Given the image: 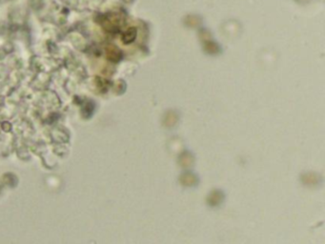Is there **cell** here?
Here are the masks:
<instances>
[{"label":"cell","mask_w":325,"mask_h":244,"mask_svg":"<svg viewBox=\"0 0 325 244\" xmlns=\"http://www.w3.org/2000/svg\"><path fill=\"white\" fill-rule=\"evenodd\" d=\"M135 35H136V30L135 28L129 29L128 31L125 32V35L123 36V41L125 43H131L132 41H134L135 39Z\"/></svg>","instance_id":"6da1fadb"}]
</instances>
